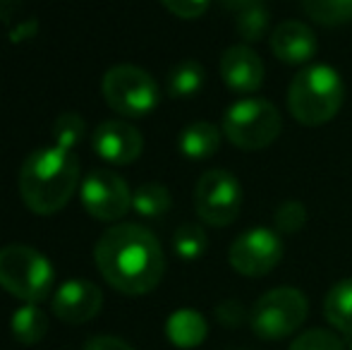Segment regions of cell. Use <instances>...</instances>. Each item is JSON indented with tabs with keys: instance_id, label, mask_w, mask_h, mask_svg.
<instances>
[{
	"instance_id": "cell-27",
	"label": "cell",
	"mask_w": 352,
	"mask_h": 350,
	"mask_svg": "<svg viewBox=\"0 0 352 350\" xmlns=\"http://www.w3.org/2000/svg\"><path fill=\"white\" fill-rule=\"evenodd\" d=\"M175 17L180 19H197L206 12L211 0H161Z\"/></svg>"
},
{
	"instance_id": "cell-8",
	"label": "cell",
	"mask_w": 352,
	"mask_h": 350,
	"mask_svg": "<svg viewBox=\"0 0 352 350\" xmlns=\"http://www.w3.org/2000/svg\"><path fill=\"white\" fill-rule=\"evenodd\" d=\"M242 185L230 171L211 168L195 185V211L211 228H226L240 216Z\"/></svg>"
},
{
	"instance_id": "cell-1",
	"label": "cell",
	"mask_w": 352,
	"mask_h": 350,
	"mask_svg": "<svg viewBox=\"0 0 352 350\" xmlns=\"http://www.w3.org/2000/svg\"><path fill=\"white\" fill-rule=\"evenodd\" d=\"M94 259L106 278L122 295H146L166 274V254L158 238L140 223H118L98 238Z\"/></svg>"
},
{
	"instance_id": "cell-18",
	"label": "cell",
	"mask_w": 352,
	"mask_h": 350,
	"mask_svg": "<svg viewBox=\"0 0 352 350\" xmlns=\"http://www.w3.org/2000/svg\"><path fill=\"white\" fill-rule=\"evenodd\" d=\"M10 331H12L14 341L22 343V346L41 343L48 333V314L38 305L24 303L10 317Z\"/></svg>"
},
{
	"instance_id": "cell-13",
	"label": "cell",
	"mask_w": 352,
	"mask_h": 350,
	"mask_svg": "<svg viewBox=\"0 0 352 350\" xmlns=\"http://www.w3.org/2000/svg\"><path fill=\"white\" fill-rule=\"evenodd\" d=\"M264 63L247 43L226 48L221 56V80L235 94H254L264 85Z\"/></svg>"
},
{
	"instance_id": "cell-28",
	"label": "cell",
	"mask_w": 352,
	"mask_h": 350,
	"mask_svg": "<svg viewBox=\"0 0 352 350\" xmlns=\"http://www.w3.org/2000/svg\"><path fill=\"white\" fill-rule=\"evenodd\" d=\"M216 317H218V322L226 324V327H240L245 319H250V314L245 312L242 303H237V300H226V303H221L216 307Z\"/></svg>"
},
{
	"instance_id": "cell-5",
	"label": "cell",
	"mask_w": 352,
	"mask_h": 350,
	"mask_svg": "<svg viewBox=\"0 0 352 350\" xmlns=\"http://www.w3.org/2000/svg\"><path fill=\"white\" fill-rule=\"evenodd\" d=\"M56 269L46 254L29 245H5L0 250V285L24 303L38 305L51 295Z\"/></svg>"
},
{
	"instance_id": "cell-14",
	"label": "cell",
	"mask_w": 352,
	"mask_h": 350,
	"mask_svg": "<svg viewBox=\"0 0 352 350\" xmlns=\"http://www.w3.org/2000/svg\"><path fill=\"white\" fill-rule=\"evenodd\" d=\"M269 48L285 65H307L316 56L319 43H316V34L311 32L309 24L297 22V19H285V22L274 27Z\"/></svg>"
},
{
	"instance_id": "cell-17",
	"label": "cell",
	"mask_w": 352,
	"mask_h": 350,
	"mask_svg": "<svg viewBox=\"0 0 352 350\" xmlns=\"http://www.w3.org/2000/svg\"><path fill=\"white\" fill-rule=\"evenodd\" d=\"M324 317L336 331L352 336V276L336 281L324 298Z\"/></svg>"
},
{
	"instance_id": "cell-23",
	"label": "cell",
	"mask_w": 352,
	"mask_h": 350,
	"mask_svg": "<svg viewBox=\"0 0 352 350\" xmlns=\"http://www.w3.org/2000/svg\"><path fill=\"white\" fill-rule=\"evenodd\" d=\"M235 29L247 46L261 41L269 32V10L264 5H252V8L242 10L235 19Z\"/></svg>"
},
{
	"instance_id": "cell-9",
	"label": "cell",
	"mask_w": 352,
	"mask_h": 350,
	"mask_svg": "<svg viewBox=\"0 0 352 350\" xmlns=\"http://www.w3.org/2000/svg\"><path fill=\"white\" fill-rule=\"evenodd\" d=\"M283 240L278 230L256 226L232 240L228 250V262L240 276L247 278H261L271 274L283 259Z\"/></svg>"
},
{
	"instance_id": "cell-21",
	"label": "cell",
	"mask_w": 352,
	"mask_h": 350,
	"mask_svg": "<svg viewBox=\"0 0 352 350\" xmlns=\"http://www.w3.org/2000/svg\"><path fill=\"white\" fill-rule=\"evenodd\" d=\"M302 10L321 27H343L352 22V0H302Z\"/></svg>"
},
{
	"instance_id": "cell-29",
	"label": "cell",
	"mask_w": 352,
	"mask_h": 350,
	"mask_svg": "<svg viewBox=\"0 0 352 350\" xmlns=\"http://www.w3.org/2000/svg\"><path fill=\"white\" fill-rule=\"evenodd\" d=\"M84 350H135V348L116 336H94L84 343Z\"/></svg>"
},
{
	"instance_id": "cell-11",
	"label": "cell",
	"mask_w": 352,
	"mask_h": 350,
	"mask_svg": "<svg viewBox=\"0 0 352 350\" xmlns=\"http://www.w3.org/2000/svg\"><path fill=\"white\" fill-rule=\"evenodd\" d=\"M91 146L103 161L113 166H127L142 156L144 137L135 125L125 120H106L91 132Z\"/></svg>"
},
{
	"instance_id": "cell-19",
	"label": "cell",
	"mask_w": 352,
	"mask_h": 350,
	"mask_svg": "<svg viewBox=\"0 0 352 350\" xmlns=\"http://www.w3.org/2000/svg\"><path fill=\"white\" fill-rule=\"evenodd\" d=\"M206 82L204 65L197 61H182L168 75V94L173 98H192L201 91Z\"/></svg>"
},
{
	"instance_id": "cell-22",
	"label": "cell",
	"mask_w": 352,
	"mask_h": 350,
	"mask_svg": "<svg viewBox=\"0 0 352 350\" xmlns=\"http://www.w3.org/2000/svg\"><path fill=\"white\" fill-rule=\"evenodd\" d=\"M206 248H209V238L206 230L197 223H185L175 230L173 235V250L180 259L185 262H195V259L204 257Z\"/></svg>"
},
{
	"instance_id": "cell-2",
	"label": "cell",
	"mask_w": 352,
	"mask_h": 350,
	"mask_svg": "<svg viewBox=\"0 0 352 350\" xmlns=\"http://www.w3.org/2000/svg\"><path fill=\"white\" fill-rule=\"evenodd\" d=\"M79 182V159L63 146L32 151L19 171V195L34 214H58L72 199Z\"/></svg>"
},
{
	"instance_id": "cell-24",
	"label": "cell",
	"mask_w": 352,
	"mask_h": 350,
	"mask_svg": "<svg viewBox=\"0 0 352 350\" xmlns=\"http://www.w3.org/2000/svg\"><path fill=\"white\" fill-rule=\"evenodd\" d=\"M274 223L278 233H300L307 226V206L297 199H287L276 209Z\"/></svg>"
},
{
	"instance_id": "cell-25",
	"label": "cell",
	"mask_w": 352,
	"mask_h": 350,
	"mask_svg": "<svg viewBox=\"0 0 352 350\" xmlns=\"http://www.w3.org/2000/svg\"><path fill=\"white\" fill-rule=\"evenodd\" d=\"M290 350H345V343L329 329H309L290 343Z\"/></svg>"
},
{
	"instance_id": "cell-6",
	"label": "cell",
	"mask_w": 352,
	"mask_h": 350,
	"mask_svg": "<svg viewBox=\"0 0 352 350\" xmlns=\"http://www.w3.org/2000/svg\"><path fill=\"white\" fill-rule=\"evenodd\" d=\"M309 314L307 295L300 288L280 285L264 293L250 312V327L264 341H280L297 331Z\"/></svg>"
},
{
	"instance_id": "cell-4",
	"label": "cell",
	"mask_w": 352,
	"mask_h": 350,
	"mask_svg": "<svg viewBox=\"0 0 352 350\" xmlns=\"http://www.w3.org/2000/svg\"><path fill=\"white\" fill-rule=\"evenodd\" d=\"M223 135L242 151H259L271 146L283 132L280 111L266 98L247 96L230 103L223 116Z\"/></svg>"
},
{
	"instance_id": "cell-20",
	"label": "cell",
	"mask_w": 352,
	"mask_h": 350,
	"mask_svg": "<svg viewBox=\"0 0 352 350\" xmlns=\"http://www.w3.org/2000/svg\"><path fill=\"white\" fill-rule=\"evenodd\" d=\"M173 204V197L166 185L161 182H144L132 192V209L144 219H158Z\"/></svg>"
},
{
	"instance_id": "cell-16",
	"label": "cell",
	"mask_w": 352,
	"mask_h": 350,
	"mask_svg": "<svg viewBox=\"0 0 352 350\" xmlns=\"http://www.w3.org/2000/svg\"><path fill=\"white\" fill-rule=\"evenodd\" d=\"M221 135L223 130H218L213 122L199 120L187 125L185 130L180 132V140H177V146H180L182 156L192 161H204L211 159L213 154L221 146Z\"/></svg>"
},
{
	"instance_id": "cell-15",
	"label": "cell",
	"mask_w": 352,
	"mask_h": 350,
	"mask_svg": "<svg viewBox=\"0 0 352 350\" xmlns=\"http://www.w3.org/2000/svg\"><path fill=\"white\" fill-rule=\"evenodd\" d=\"M166 336L175 348L190 350L206 341L209 324L197 309H175L166 322Z\"/></svg>"
},
{
	"instance_id": "cell-12",
	"label": "cell",
	"mask_w": 352,
	"mask_h": 350,
	"mask_svg": "<svg viewBox=\"0 0 352 350\" xmlns=\"http://www.w3.org/2000/svg\"><path fill=\"white\" fill-rule=\"evenodd\" d=\"M53 314L65 324H87L101 312L103 293L96 283L84 278L65 281L53 293Z\"/></svg>"
},
{
	"instance_id": "cell-26",
	"label": "cell",
	"mask_w": 352,
	"mask_h": 350,
	"mask_svg": "<svg viewBox=\"0 0 352 350\" xmlns=\"http://www.w3.org/2000/svg\"><path fill=\"white\" fill-rule=\"evenodd\" d=\"M84 135V120L79 113H63L58 116V120L53 122V137H56V144L63 149H74L79 140Z\"/></svg>"
},
{
	"instance_id": "cell-10",
	"label": "cell",
	"mask_w": 352,
	"mask_h": 350,
	"mask_svg": "<svg viewBox=\"0 0 352 350\" xmlns=\"http://www.w3.org/2000/svg\"><path fill=\"white\" fill-rule=\"evenodd\" d=\"M82 204L96 221H118L132 209V192L118 173L94 168L82 180Z\"/></svg>"
},
{
	"instance_id": "cell-7",
	"label": "cell",
	"mask_w": 352,
	"mask_h": 350,
	"mask_svg": "<svg viewBox=\"0 0 352 350\" xmlns=\"http://www.w3.org/2000/svg\"><path fill=\"white\" fill-rule=\"evenodd\" d=\"M101 91L106 103L125 118H144L158 106L161 91L146 70L137 65H116L103 75Z\"/></svg>"
},
{
	"instance_id": "cell-30",
	"label": "cell",
	"mask_w": 352,
	"mask_h": 350,
	"mask_svg": "<svg viewBox=\"0 0 352 350\" xmlns=\"http://www.w3.org/2000/svg\"><path fill=\"white\" fill-rule=\"evenodd\" d=\"M218 3L228 10H237V12H242V10L252 8V5H261L264 0H218Z\"/></svg>"
},
{
	"instance_id": "cell-3",
	"label": "cell",
	"mask_w": 352,
	"mask_h": 350,
	"mask_svg": "<svg viewBox=\"0 0 352 350\" xmlns=\"http://www.w3.org/2000/svg\"><path fill=\"white\" fill-rule=\"evenodd\" d=\"M345 103V85L338 70L324 63L307 65L287 87V113L300 125L319 127L331 122Z\"/></svg>"
}]
</instances>
